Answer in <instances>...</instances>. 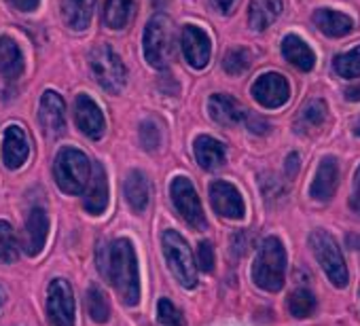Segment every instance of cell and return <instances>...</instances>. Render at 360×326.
<instances>
[{"label": "cell", "mask_w": 360, "mask_h": 326, "mask_svg": "<svg viewBox=\"0 0 360 326\" xmlns=\"http://www.w3.org/2000/svg\"><path fill=\"white\" fill-rule=\"evenodd\" d=\"M11 5L18 9V11H24V13H30L39 7V0H11Z\"/></svg>", "instance_id": "cell-40"}, {"label": "cell", "mask_w": 360, "mask_h": 326, "mask_svg": "<svg viewBox=\"0 0 360 326\" xmlns=\"http://www.w3.org/2000/svg\"><path fill=\"white\" fill-rule=\"evenodd\" d=\"M282 13V0H252L248 22L252 30L269 28Z\"/></svg>", "instance_id": "cell-27"}, {"label": "cell", "mask_w": 360, "mask_h": 326, "mask_svg": "<svg viewBox=\"0 0 360 326\" xmlns=\"http://www.w3.org/2000/svg\"><path fill=\"white\" fill-rule=\"evenodd\" d=\"M349 206L356 214H360V168L356 172V187H354V195L349 200Z\"/></svg>", "instance_id": "cell-39"}, {"label": "cell", "mask_w": 360, "mask_h": 326, "mask_svg": "<svg viewBox=\"0 0 360 326\" xmlns=\"http://www.w3.org/2000/svg\"><path fill=\"white\" fill-rule=\"evenodd\" d=\"M210 3H212V7H214L217 11H221V13H229L236 0H210Z\"/></svg>", "instance_id": "cell-43"}, {"label": "cell", "mask_w": 360, "mask_h": 326, "mask_svg": "<svg viewBox=\"0 0 360 326\" xmlns=\"http://www.w3.org/2000/svg\"><path fill=\"white\" fill-rule=\"evenodd\" d=\"M53 174L60 189L68 195H81L91 178V163L77 148H62L53 163Z\"/></svg>", "instance_id": "cell-3"}, {"label": "cell", "mask_w": 360, "mask_h": 326, "mask_svg": "<svg viewBox=\"0 0 360 326\" xmlns=\"http://www.w3.org/2000/svg\"><path fill=\"white\" fill-rule=\"evenodd\" d=\"M89 66L102 89L108 93H121L127 83V70L121 58L108 45H98L89 53Z\"/></svg>", "instance_id": "cell-7"}, {"label": "cell", "mask_w": 360, "mask_h": 326, "mask_svg": "<svg viewBox=\"0 0 360 326\" xmlns=\"http://www.w3.org/2000/svg\"><path fill=\"white\" fill-rule=\"evenodd\" d=\"M125 200L129 204V208L136 212V214H142L148 206V200H150V185H148V178L134 170L127 174L125 178Z\"/></svg>", "instance_id": "cell-21"}, {"label": "cell", "mask_w": 360, "mask_h": 326, "mask_svg": "<svg viewBox=\"0 0 360 326\" xmlns=\"http://www.w3.org/2000/svg\"><path fill=\"white\" fill-rule=\"evenodd\" d=\"M157 320L161 326H185V318L180 313V309L169 301V299H161L157 305Z\"/></svg>", "instance_id": "cell-34"}, {"label": "cell", "mask_w": 360, "mask_h": 326, "mask_svg": "<svg viewBox=\"0 0 360 326\" xmlns=\"http://www.w3.org/2000/svg\"><path fill=\"white\" fill-rule=\"evenodd\" d=\"M261 187H263V195H265L267 202H271V200H276V197H284V193H286L284 187L280 185V181H278L276 176H271V174H265V176H263Z\"/></svg>", "instance_id": "cell-37"}, {"label": "cell", "mask_w": 360, "mask_h": 326, "mask_svg": "<svg viewBox=\"0 0 360 326\" xmlns=\"http://www.w3.org/2000/svg\"><path fill=\"white\" fill-rule=\"evenodd\" d=\"M290 87L288 81L278 72L261 74L252 85V98L265 108H280L288 102Z\"/></svg>", "instance_id": "cell-10"}, {"label": "cell", "mask_w": 360, "mask_h": 326, "mask_svg": "<svg viewBox=\"0 0 360 326\" xmlns=\"http://www.w3.org/2000/svg\"><path fill=\"white\" fill-rule=\"evenodd\" d=\"M22 72L24 56L20 51V45L9 37H0V74L5 79H20Z\"/></svg>", "instance_id": "cell-24"}, {"label": "cell", "mask_w": 360, "mask_h": 326, "mask_svg": "<svg viewBox=\"0 0 360 326\" xmlns=\"http://www.w3.org/2000/svg\"><path fill=\"white\" fill-rule=\"evenodd\" d=\"M49 233V216L43 208H34L26 221V237H24V248L28 256H37L43 252L45 242Z\"/></svg>", "instance_id": "cell-19"}, {"label": "cell", "mask_w": 360, "mask_h": 326, "mask_svg": "<svg viewBox=\"0 0 360 326\" xmlns=\"http://www.w3.org/2000/svg\"><path fill=\"white\" fill-rule=\"evenodd\" d=\"M144 58L153 68H167L174 58V26L167 15L157 13L144 30Z\"/></svg>", "instance_id": "cell-4"}, {"label": "cell", "mask_w": 360, "mask_h": 326, "mask_svg": "<svg viewBox=\"0 0 360 326\" xmlns=\"http://www.w3.org/2000/svg\"><path fill=\"white\" fill-rule=\"evenodd\" d=\"M94 9H96V0H64L62 3L64 22L77 32L89 26Z\"/></svg>", "instance_id": "cell-26"}, {"label": "cell", "mask_w": 360, "mask_h": 326, "mask_svg": "<svg viewBox=\"0 0 360 326\" xmlns=\"http://www.w3.org/2000/svg\"><path fill=\"white\" fill-rule=\"evenodd\" d=\"M47 313L53 326H75V294L70 282L58 278L49 284Z\"/></svg>", "instance_id": "cell-9"}, {"label": "cell", "mask_w": 360, "mask_h": 326, "mask_svg": "<svg viewBox=\"0 0 360 326\" xmlns=\"http://www.w3.org/2000/svg\"><path fill=\"white\" fill-rule=\"evenodd\" d=\"M131 11H134V0H106L102 20L110 30H121L127 26Z\"/></svg>", "instance_id": "cell-28"}, {"label": "cell", "mask_w": 360, "mask_h": 326, "mask_svg": "<svg viewBox=\"0 0 360 326\" xmlns=\"http://www.w3.org/2000/svg\"><path fill=\"white\" fill-rule=\"evenodd\" d=\"M223 68H225V72L231 74V77L244 74V72L250 68V53H248V49H244V47L231 49V51L225 56V60H223Z\"/></svg>", "instance_id": "cell-33"}, {"label": "cell", "mask_w": 360, "mask_h": 326, "mask_svg": "<svg viewBox=\"0 0 360 326\" xmlns=\"http://www.w3.org/2000/svg\"><path fill=\"white\" fill-rule=\"evenodd\" d=\"M198 265L206 273L214 271V248H212V242H202L200 244V248H198Z\"/></svg>", "instance_id": "cell-36"}, {"label": "cell", "mask_w": 360, "mask_h": 326, "mask_svg": "<svg viewBox=\"0 0 360 326\" xmlns=\"http://www.w3.org/2000/svg\"><path fill=\"white\" fill-rule=\"evenodd\" d=\"M161 246H163V254H165L167 267L174 273V278L185 288H195L198 265H195L193 252H191L189 244L185 242V237L178 231H165L161 235Z\"/></svg>", "instance_id": "cell-5"}, {"label": "cell", "mask_w": 360, "mask_h": 326, "mask_svg": "<svg viewBox=\"0 0 360 326\" xmlns=\"http://www.w3.org/2000/svg\"><path fill=\"white\" fill-rule=\"evenodd\" d=\"M309 248H311L318 265L326 273L328 282L337 288H345L349 275H347V267H345L341 248L337 246L335 237L328 235L326 231L318 229L309 235Z\"/></svg>", "instance_id": "cell-6"}, {"label": "cell", "mask_w": 360, "mask_h": 326, "mask_svg": "<svg viewBox=\"0 0 360 326\" xmlns=\"http://www.w3.org/2000/svg\"><path fill=\"white\" fill-rule=\"evenodd\" d=\"M354 133L356 136H360V117L356 119V123H354Z\"/></svg>", "instance_id": "cell-46"}, {"label": "cell", "mask_w": 360, "mask_h": 326, "mask_svg": "<svg viewBox=\"0 0 360 326\" xmlns=\"http://www.w3.org/2000/svg\"><path fill=\"white\" fill-rule=\"evenodd\" d=\"M169 3V0H153V5H155V9H163L165 5Z\"/></svg>", "instance_id": "cell-45"}, {"label": "cell", "mask_w": 360, "mask_h": 326, "mask_svg": "<svg viewBox=\"0 0 360 326\" xmlns=\"http://www.w3.org/2000/svg\"><path fill=\"white\" fill-rule=\"evenodd\" d=\"M83 193H85V200H83L85 210L94 216H100L108 206V181H106V172L102 163H96L94 166L91 178Z\"/></svg>", "instance_id": "cell-16"}, {"label": "cell", "mask_w": 360, "mask_h": 326, "mask_svg": "<svg viewBox=\"0 0 360 326\" xmlns=\"http://www.w3.org/2000/svg\"><path fill=\"white\" fill-rule=\"evenodd\" d=\"M20 256V244L13 227L0 221V263H15Z\"/></svg>", "instance_id": "cell-29"}, {"label": "cell", "mask_w": 360, "mask_h": 326, "mask_svg": "<svg viewBox=\"0 0 360 326\" xmlns=\"http://www.w3.org/2000/svg\"><path fill=\"white\" fill-rule=\"evenodd\" d=\"M314 24L320 28L322 34L333 37V39L345 37L354 28V22L347 15H343L339 11H330V9H318L314 13Z\"/></svg>", "instance_id": "cell-25"}, {"label": "cell", "mask_w": 360, "mask_h": 326, "mask_svg": "<svg viewBox=\"0 0 360 326\" xmlns=\"http://www.w3.org/2000/svg\"><path fill=\"white\" fill-rule=\"evenodd\" d=\"M75 121L85 136H89L94 140H100L104 136V129H106L104 115H102L100 106L85 93H81L75 102Z\"/></svg>", "instance_id": "cell-13"}, {"label": "cell", "mask_w": 360, "mask_h": 326, "mask_svg": "<svg viewBox=\"0 0 360 326\" xmlns=\"http://www.w3.org/2000/svg\"><path fill=\"white\" fill-rule=\"evenodd\" d=\"M335 72L343 79L360 77V45L356 49L335 58Z\"/></svg>", "instance_id": "cell-32"}, {"label": "cell", "mask_w": 360, "mask_h": 326, "mask_svg": "<svg viewBox=\"0 0 360 326\" xmlns=\"http://www.w3.org/2000/svg\"><path fill=\"white\" fill-rule=\"evenodd\" d=\"M282 56L286 58V62H290L295 68L303 70V72H309L314 66H316V56L314 51L305 45V41H301L299 37L295 34H288L284 41H282Z\"/></svg>", "instance_id": "cell-23"}, {"label": "cell", "mask_w": 360, "mask_h": 326, "mask_svg": "<svg viewBox=\"0 0 360 326\" xmlns=\"http://www.w3.org/2000/svg\"><path fill=\"white\" fill-rule=\"evenodd\" d=\"M39 121L47 138H58L66 131V106L60 93L45 91L39 106Z\"/></svg>", "instance_id": "cell-12"}, {"label": "cell", "mask_w": 360, "mask_h": 326, "mask_svg": "<svg viewBox=\"0 0 360 326\" xmlns=\"http://www.w3.org/2000/svg\"><path fill=\"white\" fill-rule=\"evenodd\" d=\"M195 159L204 170H217L225 163V146L212 136H198L193 142Z\"/></svg>", "instance_id": "cell-20"}, {"label": "cell", "mask_w": 360, "mask_h": 326, "mask_svg": "<svg viewBox=\"0 0 360 326\" xmlns=\"http://www.w3.org/2000/svg\"><path fill=\"white\" fill-rule=\"evenodd\" d=\"M297 170H299V155H297V152H290V155L286 157V174L292 178V176L297 174Z\"/></svg>", "instance_id": "cell-42"}, {"label": "cell", "mask_w": 360, "mask_h": 326, "mask_svg": "<svg viewBox=\"0 0 360 326\" xmlns=\"http://www.w3.org/2000/svg\"><path fill=\"white\" fill-rule=\"evenodd\" d=\"M246 125H248V129L252 133H267L269 131V125L263 119H259L255 115H248V112H246Z\"/></svg>", "instance_id": "cell-38"}, {"label": "cell", "mask_w": 360, "mask_h": 326, "mask_svg": "<svg viewBox=\"0 0 360 326\" xmlns=\"http://www.w3.org/2000/svg\"><path fill=\"white\" fill-rule=\"evenodd\" d=\"M328 119V108L324 104V100L320 98H311L299 112L297 121H295V129L297 133H311L316 129H320Z\"/></svg>", "instance_id": "cell-22"}, {"label": "cell", "mask_w": 360, "mask_h": 326, "mask_svg": "<svg viewBox=\"0 0 360 326\" xmlns=\"http://www.w3.org/2000/svg\"><path fill=\"white\" fill-rule=\"evenodd\" d=\"M125 305H138L140 301V273L138 259L129 240H115L108 246L106 275Z\"/></svg>", "instance_id": "cell-1"}, {"label": "cell", "mask_w": 360, "mask_h": 326, "mask_svg": "<svg viewBox=\"0 0 360 326\" xmlns=\"http://www.w3.org/2000/svg\"><path fill=\"white\" fill-rule=\"evenodd\" d=\"M0 303H3V292H0Z\"/></svg>", "instance_id": "cell-47"}, {"label": "cell", "mask_w": 360, "mask_h": 326, "mask_svg": "<svg viewBox=\"0 0 360 326\" xmlns=\"http://www.w3.org/2000/svg\"><path fill=\"white\" fill-rule=\"evenodd\" d=\"M87 309H89L91 320L98 322V324H104V322H108V318H110L108 301H106L104 292H102L98 286H91V288L87 290Z\"/></svg>", "instance_id": "cell-31"}, {"label": "cell", "mask_w": 360, "mask_h": 326, "mask_svg": "<svg viewBox=\"0 0 360 326\" xmlns=\"http://www.w3.org/2000/svg\"><path fill=\"white\" fill-rule=\"evenodd\" d=\"M288 311L295 318H309L316 311V296L307 288H299L288 296Z\"/></svg>", "instance_id": "cell-30"}, {"label": "cell", "mask_w": 360, "mask_h": 326, "mask_svg": "<svg viewBox=\"0 0 360 326\" xmlns=\"http://www.w3.org/2000/svg\"><path fill=\"white\" fill-rule=\"evenodd\" d=\"M183 51L187 62L193 68H204L210 62L212 45L208 34L198 26H185L183 28Z\"/></svg>", "instance_id": "cell-14"}, {"label": "cell", "mask_w": 360, "mask_h": 326, "mask_svg": "<svg viewBox=\"0 0 360 326\" xmlns=\"http://www.w3.org/2000/svg\"><path fill=\"white\" fill-rule=\"evenodd\" d=\"M231 252L233 256H242L246 252V244H244V233H236L231 240Z\"/></svg>", "instance_id": "cell-41"}, {"label": "cell", "mask_w": 360, "mask_h": 326, "mask_svg": "<svg viewBox=\"0 0 360 326\" xmlns=\"http://www.w3.org/2000/svg\"><path fill=\"white\" fill-rule=\"evenodd\" d=\"M337 185H339V163L335 157H324L316 170L309 193L318 202H328L335 195Z\"/></svg>", "instance_id": "cell-17"}, {"label": "cell", "mask_w": 360, "mask_h": 326, "mask_svg": "<svg viewBox=\"0 0 360 326\" xmlns=\"http://www.w3.org/2000/svg\"><path fill=\"white\" fill-rule=\"evenodd\" d=\"M345 100L347 102H360V83L345 89Z\"/></svg>", "instance_id": "cell-44"}, {"label": "cell", "mask_w": 360, "mask_h": 326, "mask_svg": "<svg viewBox=\"0 0 360 326\" xmlns=\"http://www.w3.org/2000/svg\"><path fill=\"white\" fill-rule=\"evenodd\" d=\"M169 195H172V202H174L178 214L185 219V223L189 227H193L195 231H206V227H208L206 214H204L202 202L198 197V191L189 178H185V176L174 178L172 187H169Z\"/></svg>", "instance_id": "cell-8"}, {"label": "cell", "mask_w": 360, "mask_h": 326, "mask_svg": "<svg viewBox=\"0 0 360 326\" xmlns=\"http://www.w3.org/2000/svg\"><path fill=\"white\" fill-rule=\"evenodd\" d=\"M286 278V250L278 237H267L255 259L252 280L259 288L267 292H278Z\"/></svg>", "instance_id": "cell-2"}, {"label": "cell", "mask_w": 360, "mask_h": 326, "mask_svg": "<svg viewBox=\"0 0 360 326\" xmlns=\"http://www.w3.org/2000/svg\"><path fill=\"white\" fill-rule=\"evenodd\" d=\"M138 133H140V144L146 150L159 148V144H161V129H159V125L155 121H150V119L148 121H142Z\"/></svg>", "instance_id": "cell-35"}, {"label": "cell", "mask_w": 360, "mask_h": 326, "mask_svg": "<svg viewBox=\"0 0 360 326\" xmlns=\"http://www.w3.org/2000/svg\"><path fill=\"white\" fill-rule=\"evenodd\" d=\"M210 202H212V208L217 210V214H221L223 219L242 221L246 214L244 200L231 183H225V181L212 183L210 185Z\"/></svg>", "instance_id": "cell-11"}, {"label": "cell", "mask_w": 360, "mask_h": 326, "mask_svg": "<svg viewBox=\"0 0 360 326\" xmlns=\"http://www.w3.org/2000/svg\"><path fill=\"white\" fill-rule=\"evenodd\" d=\"M30 155V144L26 131L20 125H9L3 136V161L9 170L22 168Z\"/></svg>", "instance_id": "cell-15"}, {"label": "cell", "mask_w": 360, "mask_h": 326, "mask_svg": "<svg viewBox=\"0 0 360 326\" xmlns=\"http://www.w3.org/2000/svg\"><path fill=\"white\" fill-rule=\"evenodd\" d=\"M208 110H210V117L223 127L240 125L246 119V110L240 106L238 100H233L227 93H214L208 100Z\"/></svg>", "instance_id": "cell-18"}]
</instances>
